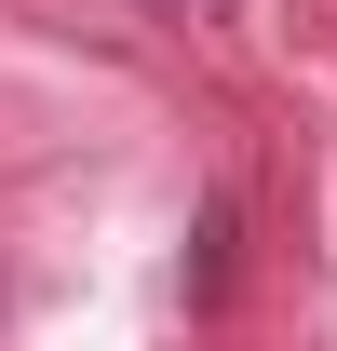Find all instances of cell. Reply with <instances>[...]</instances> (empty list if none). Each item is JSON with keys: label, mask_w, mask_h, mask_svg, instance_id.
I'll return each mask as SVG.
<instances>
[{"label": "cell", "mask_w": 337, "mask_h": 351, "mask_svg": "<svg viewBox=\"0 0 337 351\" xmlns=\"http://www.w3.org/2000/svg\"><path fill=\"white\" fill-rule=\"evenodd\" d=\"M189 243H203V257H189V298H216V284H229V203H203Z\"/></svg>", "instance_id": "obj_1"}]
</instances>
